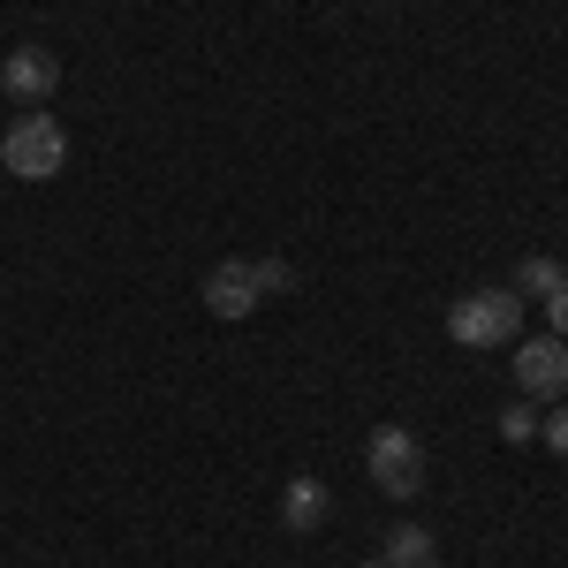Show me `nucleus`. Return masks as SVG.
Returning <instances> with one entry per match:
<instances>
[{
  "label": "nucleus",
  "instance_id": "obj_6",
  "mask_svg": "<svg viewBox=\"0 0 568 568\" xmlns=\"http://www.w3.org/2000/svg\"><path fill=\"white\" fill-rule=\"evenodd\" d=\"M197 296H205V311H213V318H251V311L265 304L258 265H251V258H220L213 273H205V288H197Z\"/></svg>",
  "mask_w": 568,
  "mask_h": 568
},
{
  "label": "nucleus",
  "instance_id": "obj_12",
  "mask_svg": "<svg viewBox=\"0 0 568 568\" xmlns=\"http://www.w3.org/2000/svg\"><path fill=\"white\" fill-rule=\"evenodd\" d=\"M538 439H546L554 455H568V409H546V417H538Z\"/></svg>",
  "mask_w": 568,
  "mask_h": 568
},
{
  "label": "nucleus",
  "instance_id": "obj_15",
  "mask_svg": "<svg viewBox=\"0 0 568 568\" xmlns=\"http://www.w3.org/2000/svg\"><path fill=\"white\" fill-rule=\"evenodd\" d=\"M433 568H439V561H433Z\"/></svg>",
  "mask_w": 568,
  "mask_h": 568
},
{
  "label": "nucleus",
  "instance_id": "obj_13",
  "mask_svg": "<svg viewBox=\"0 0 568 568\" xmlns=\"http://www.w3.org/2000/svg\"><path fill=\"white\" fill-rule=\"evenodd\" d=\"M546 334H561V342H568V281L546 296Z\"/></svg>",
  "mask_w": 568,
  "mask_h": 568
},
{
  "label": "nucleus",
  "instance_id": "obj_3",
  "mask_svg": "<svg viewBox=\"0 0 568 568\" xmlns=\"http://www.w3.org/2000/svg\"><path fill=\"white\" fill-rule=\"evenodd\" d=\"M364 470H372V485L387 500H417L425 493V439L409 433V425H379V433L364 439Z\"/></svg>",
  "mask_w": 568,
  "mask_h": 568
},
{
  "label": "nucleus",
  "instance_id": "obj_7",
  "mask_svg": "<svg viewBox=\"0 0 568 568\" xmlns=\"http://www.w3.org/2000/svg\"><path fill=\"white\" fill-rule=\"evenodd\" d=\"M326 516H334V493H326L318 478H288V493H281V530L318 538V530H326Z\"/></svg>",
  "mask_w": 568,
  "mask_h": 568
},
{
  "label": "nucleus",
  "instance_id": "obj_5",
  "mask_svg": "<svg viewBox=\"0 0 568 568\" xmlns=\"http://www.w3.org/2000/svg\"><path fill=\"white\" fill-rule=\"evenodd\" d=\"M516 387H524L530 402H561L568 394V342L561 334H538V342L516 349Z\"/></svg>",
  "mask_w": 568,
  "mask_h": 568
},
{
  "label": "nucleus",
  "instance_id": "obj_9",
  "mask_svg": "<svg viewBox=\"0 0 568 568\" xmlns=\"http://www.w3.org/2000/svg\"><path fill=\"white\" fill-rule=\"evenodd\" d=\"M561 281H568V265H561V258H546V251L516 265V296H538V304H546V296H554Z\"/></svg>",
  "mask_w": 568,
  "mask_h": 568
},
{
  "label": "nucleus",
  "instance_id": "obj_2",
  "mask_svg": "<svg viewBox=\"0 0 568 568\" xmlns=\"http://www.w3.org/2000/svg\"><path fill=\"white\" fill-rule=\"evenodd\" d=\"M524 334V296L516 288H470L463 304L447 311V342L455 349H500Z\"/></svg>",
  "mask_w": 568,
  "mask_h": 568
},
{
  "label": "nucleus",
  "instance_id": "obj_10",
  "mask_svg": "<svg viewBox=\"0 0 568 568\" xmlns=\"http://www.w3.org/2000/svg\"><path fill=\"white\" fill-rule=\"evenodd\" d=\"M500 439H516V447H524V439H538V402H508V409H500Z\"/></svg>",
  "mask_w": 568,
  "mask_h": 568
},
{
  "label": "nucleus",
  "instance_id": "obj_1",
  "mask_svg": "<svg viewBox=\"0 0 568 568\" xmlns=\"http://www.w3.org/2000/svg\"><path fill=\"white\" fill-rule=\"evenodd\" d=\"M0 168L16 182H53L69 168V130H61V114H45V106H23L8 136H0Z\"/></svg>",
  "mask_w": 568,
  "mask_h": 568
},
{
  "label": "nucleus",
  "instance_id": "obj_4",
  "mask_svg": "<svg viewBox=\"0 0 568 568\" xmlns=\"http://www.w3.org/2000/svg\"><path fill=\"white\" fill-rule=\"evenodd\" d=\"M61 91V61L45 53V45H16L8 61H0V99H16V106H45Z\"/></svg>",
  "mask_w": 568,
  "mask_h": 568
},
{
  "label": "nucleus",
  "instance_id": "obj_11",
  "mask_svg": "<svg viewBox=\"0 0 568 568\" xmlns=\"http://www.w3.org/2000/svg\"><path fill=\"white\" fill-rule=\"evenodd\" d=\"M251 265H258L265 296H288V288H296V265H288V258H251Z\"/></svg>",
  "mask_w": 568,
  "mask_h": 568
},
{
  "label": "nucleus",
  "instance_id": "obj_8",
  "mask_svg": "<svg viewBox=\"0 0 568 568\" xmlns=\"http://www.w3.org/2000/svg\"><path fill=\"white\" fill-rule=\"evenodd\" d=\"M379 561H387V568H433V530H425V524H394Z\"/></svg>",
  "mask_w": 568,
  "mask_h": 568
},
{
  "label": "nucleus",
  "instance_id": "obj_14",
  "mask_svg": "<svg viewBox=\"0 0 568 568\" xmlns=\"http://www.w3.org/2000/svg\"><path fill=\"white\" fill-rule=\"evenodd\" d=\"M356 568H387V561H356Z\"/></svg>",
  "mask_w": 568,
  "mask_h": 568
}]
</instances>
